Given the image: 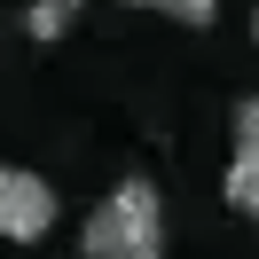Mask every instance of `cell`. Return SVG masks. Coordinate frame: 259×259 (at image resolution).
<instances>
[{"mask_svg": "<svg viewBox=\"0 0 259 259\" xmlns=\"http://www.w3.org/2000/svg\"><path fill=\"white\" fill-rule=\"evenodd\" d=\"M165 16H173V24H196V32H204V24L220 16V0H165Z\"/></svg>", "mask_w": 259, "mask_h": 259, "instance_id": "obj_5", "label": "cell"}, {"mask_svg": "<svg viewBox=\"0 0 259 259\" xmlns=\"http://www.w3.org/2000/svg\"><path fill=\"white\" fill-rule=\"evenodd\" d=\"M126 8H165V0H126Z\"/></svg>", "mask_w": 259, "mask_h": 259, "instance_id": "obj_7", "label": "cell"}, {"mask_svg": "<svg viewBox=\"0 0 259 259\" xmlns=\"http://www.w3.org/2000/svg\"><path fill=\"white\" fill-rule=\"evenodd\" d=\"M251 32H259V8H251Z\"/></svg>", "mask_w": 259, "mask_h": 259, "instance_id": "obj_8", "label": "cell"}, {"mask_svg": "<svg viewBox=\"0 0 259 259\" xmlns=\"http://www.w3.org/2000/svg\"><path fill=\"white\" fill-rule=\"evenodd\" d=\"M228 204H236L243 220H259V149H236V157H228Z\"/></svg>", "mask_w": 259, "mask_h": 259, "instance_id": "obj_3", "label": "cell"}, {"mask_svg": "<svg viewBox=\"0 0 259 259\" xmlns=\"http://www.w3.org/2000/svg\"><path fill=\"white\" fill-rule=\"evenodd\" d=\"M236 149H259V95L236 102Z\"/></svg>", "mask_w": 259, "mask_h": 259, "instance_id": "obj_6", "label": "cell"}, {"mask_svg": "<svg viewBox=\"0 0 259 259\" xmlns=\"http://www.w3.org/2000/svg\"><path fill=\"white\" fill-rule=\"evenodd\" d=\"M79 8L87 0H32V8H24V32L32 39H63L71 24H79Z\"/></svg>", "mask_w": 259, "mask_h": 259, "instance_id": "obj_4", "label": "cell"}, {"mask_svg": "<svg viewBox=\"0 0 259 259\" xmlns=\"http://www.w3.org/2000/svg\"><path fill=\"white\" fill-rule=\"evenodd\" d=\"M79 251L87 259H165V196H157V181H142V173L118 181L95 204Z\"/></svg>", "mask_w": 259, "mask_h": 259, "instance_id": "obj_1", "label": "cell"}, {"mask_svg": "<svg viewBox=\"0 0 259 259\" xmlns=\"http://www.w3.org/2000/svg\"><path fill=\"white\" fill-rule=\"evenodd\" d=\"M55 228V189L24 165H0V243H39Z\"/></svg>", "mask_w": 259, "mask_h": 259, "instance_id": "obj_2", "label": "cell"}]
</instances>
